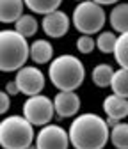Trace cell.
I'll return each instance as SVG.
<instances>
[{"instance_id": "4fadbf2b", "label": "cell", "mask_w": 128, "mask_h": 149, "mask_svg": "<svg viewBox=\"0 0 128 149\" xmlns=\"http://www.w3.org/2000/svg\"><path fill=\"white\" fill-rule=\"evenodd\" d=\"M108 23L114 32H128V2H121L112 7L111 14H108Z\"/></svg>"}, {"instance_id": "cb8c5ba5", "label": "cell", "mask_w": 128, "mask_h": 149, "mask_svg": "<svg viewBox=\"0 0 128 149\" xmlns=\"http://www.w3.org/2000/svg\"><path fill=\"white\" fill-rule=\"evenodd\" d=\"M6 92L9 96H16V94H20V87H18V84L13 80V82H7L6 84Z\"/></svg>"}, {"instance_id": "5bb4252c", "label": "cell", "mask_w": 128, "mask_h": 149, "mask_svg": "<svg viewBox=\"0 0 128 149\" xmlns=\"http://www.w3.org/2000/svg\"><path fill=\"white\" fill-rule=\"evenodd\" d=\"M53 57V46L46 39H36L30 45V59L36 64H46Z\"/></svg>"}, {"instance_id": "7c38bea8", "label": "cell", "mask_w": 128, "mask_h": 149, "mask_svg": "<svg viewBox=\"0 0 128 149\" xmlns=\"http://www.w3.org/2000/svg\"><path fill=\"white\" fill-rule=\"evenodd\" d=\"M25 0H0V22L16 23L23 16Z\"/></svg>"}, {"instance_id": "52a82bcc", "label": "cell", "mask_w": 128, "mask_h": 149, "mask_svg": "<svg viewBox=\"0 0 128 149\" xmlns=\"http://www.w3.org/2000/svg\"><path fill=\"white\" fill-rule=\"evenodd\" d=\"M69 144V133L59 124H46L36 135L38 149H68Z\"/></svg>"}, {"instance_id": "ffe728a7", "label": "cell", "mask_w": 128, "mask_h": 149, "mask_svg": "<svg viewBox=\"0 0 128 149\" xmlns=\"http://www.w3.org/2000/svg\"><path fill=\"white\" fill-rule=\"evenodd\" d=\"M114 59L119 64V68L128 69V32L119 34L118 45H116V50H114Z\"/></svg>"}, {"instance_id": "2e32d148", "label": "cell", "mask_w": 128, "mask_h": 149, "mask_svg": "<svg viewBox=\"0 0 128 149\" xmlns=\"http://www.w3.org/2000/svg\"><path fill=\"white\" fill-rule=\"evenodd\" d=\"M61 2L62 0H25V6L36 14L46 16V14H50L53 11H57Z\"/></svg>"}, {"instance_id": "9c48e42d", "label": "cell", "mask_w": 128, "mask_h": 149, "mask_svg": "<svg viewBox=\"0 0 128 149\" xmlns=\"http://www.w3.org/2000/svg\"><path fill=\"white\" fill-rule=\"evenodd\" d=\"M41 27L45 30V34L48 37H55V39H59V37L66 36L68 30H69V18L64 11H53L46 16H43V22H41Z\"/></svg>"}, {"instance_id": "d6986e66", "label": "cell", "mask_w": 128, "mask_h": 149, "mask_svg": "<svg viewBox=\"0 0 128 149\" xmlns=\"http://www.w3.org/2000/svg\"><path fill=\"white\" fill-rule=\"evenodd\" d=\"M111 142L116 149H128V124L119 123L111 130Z\"/></svg>"}, {"instance_id": "9a60e30c", "label": "cell", "mask_w": 128, "mask_h": 149, "mask_svg": "<svg viewBox=\"0 0 128 149\" xmlns=\"http://www.w3.org/2000/svg\"><path fill=\"white\" fill-rule=\"evenodd\" d=\"M114 69L111 64H98L93 69V82L98 87H111L112 78H114Z\"/></svg>"}, {"instance_id": "8992f818", "label": "cell", "mask_w": 128, "mask_h": 149, "mask_svg": "<svg viewBox=\"0 0 128 149\" xmlns=\"http://www.w3.org/2000/svg\"><path fill=\"white\" fill-rule=\"evenodd\" d=\"M53 114H55V105H53V100H50L48 96H43V94L29 96L23 103V116L34 126L50 124V121L53 119Z\"/></svg>"}, {"instance_id": "d4e9b609", "label": "cell", "mask_w": 128, "mask_h": 149, "mask_svg": "<svg viewBox=\"0 0 128 149\" xmlns=\"http://www.w3.org/2000/svg\"><path fill=\"white\" fill-rule=\"evenodd\" d=\"M93 2H96L100 6H116V4H119V0H93Z\"/></svg>"}, {"instance_id": "7a4b0ae2", "label": "cell", "mask_w": 128, "mask_h": 149, "mask_svg": "<svg viewBox=\"0 0 128 149\" xmlns=\"http://www.w3.org/2000/svg\"><path fill=\"white\" fill-rule=\"evenodd\" d=\"M48 77L59 91H77L84 84L85 68L78 57L64 53L50 62Z\"/></svg>"}, {"instance_id": "484cf974", "label": "cell", "mask_w": 128, "mask_h": 149, "mask_svg": "<svg viewBox=\"0 0 128 149\" xmlns=\"http://www.w3.org/2000/svg\"><path fill=\"white\" fill-rule=\"evenodd\" d=\"M27 149H38V146H36V144H32L30 147H27Z\"/></svg>"}, {"instance_id": "8fae6325", "label": "cell", "mask_w": 128, "mask_h": 149, "mask_svg": "<svg viewBox=\"0 0 128 149\" xmlns=\"http://www.w3.org/2000/svg\"><path fill=\"white\" fill-rule=\"evenodd\" d=\"M103 112L107 114V117L121 121L125 117H128V100L121 98L118 94H111L103 100Z\"/></svg>"}, {"instance_id": "6da1fadb", "label": "cell", "mask_w": 128, "mask_h": 149, "mask_svg": "<svg viewBox=\"0 0 128 149\" xmlns=\"http://www.w3.org/2000/svg\"><path fill=\"white\" fill-rule=\"evenodd\" d=\"M69 140L75 149H103L111 140V128L98 114H80L69 124Z\"/></svg>"}, {"instance_id": "603a6c76", "label": "cell", "mask_w": 128, "mask_h": 149, "mask_svg": "<svg viewBox=\"0 0 128 149\" xmlns=\"http://www.w3.org/2000/svg\"><path fill=\"white\" fill-rule=\"evenodd\" d=\"M11 107V100H9V94L6 91L0 92V114H6Z\"/></svg>"}, {"instance_id": "44dd1931", "label": "cell", "mask_w": 128, "mask_h": 149, "mask_svg": "<svg viewBox=\"0 0 128 149\" xmlns=\"http://www.w3.org/2000/svg\"><path fill=\"white\" fill-rule=\"evenodd\" d=\"M116 45H118V36H116L114 32H111V30L100 32L98 39H96V48H98L101 53H114Z\"/></svg>"}, {"instance_id": "277c9868", "label": "cell", "mask_w": 128, "mask_h": 149, "mask_svg": "<svg viewBox=\"0 0 128 149\" xmlns=\"http://www.w3.org/2000/svg\"><path fill=\"white\" fill-rule=\"evenodd\" d=\"M34 140V124L25 116H9L0 123V146L4 149H27Z\"/></svg>"}, {"instance_id": "3957f363", "label": "cell", "mask_w": 128, "mask_h": 149, "mask_svg": "<svg viewBox=\"0 0 128 149\" xmlns=\"http://www.w3.org/2000/svg\"><path fill=\"white\" fill-rule=\"evenodd\" d=\"M30 59V45L27 37L16 30L0 32V71L11 73L22 69Z\"/></svg>"}, {"instance_id": "5b68a950", "label": "cell", "mask_w": 128, "mask_h": 149, "mask_svg": "<svg viewBox=\"0 0 128 149\" xmlns=\"http://www.w3.org/2000/svg\"><path fill=\"white\" fill-rule=\"evenodd\" d=\"M71 22L78 32L85 36H93L103 29L107 22V14H105L103 6L93 2V0H84L73 9Z\"/></svg>"}, {"instance_id": "ac0fdd59", "label": "cell", "mask_w": 128, "mask_h": 149, "mask_svg": "<svg viewBox=\"0 0 128 149\" xmlns=\"http://www.w3.org/2000/svg\"><path fill=\"white\" fill-rule=\"evenodd\" d=\"M38 29H39L38 20H36L32 14H23L20 20L14 23V30H16V32H20V34L25 36V37H32V36H36Z\"/></svg>"}, {"instance_id": "ba28073f", "label": "cell", "mask_w": 128, "mask_h": 149, "mask_svg": "<svg viewBox=\"0 0 128 149\" xmlns=\"http://www.w3.org/2000/svg\"><path fill=\"white\" fill-rule=\"evenodd\" d=\"M14 82L20 87L22 94L36 96V94H41V91L45 89V74L36 66H23L22 69L16 71Z\"/></svg>"}, {"instance_id": "4316f807", "label": "cell", "mask_w": 128, "mask_h": 149, "mask_svg": "<svg viewBox=\"0 0 128 149\" xmlns=\"http://www.w3.org/2000/svg\"><path fill=\"white\" fill-rule=\"evenodd\" d=\"M77 2H78V4H80V2H84V0H77Z\"/></svg>"}, {"instance_id": "e0dca14e", "label": "cell", "mask_w": 128, "mask_h": 149, "mask_svg": "<svg viewBox=\"0 0 128 149\" xmlns=\"http://www.w3.org/2000/svg\"><path fill=\"white\" fill-rule=\"evenodd\" d=\"M111 89H112L114 94H118V96L128 100V69L119 68V69L114 73V78H112Z\"/></svg>"}, {"instance_id": "7402d4cb", "label": "cell", "mask_w": 128, "mask_h": 149, "mask_svg": "<svg viewBox=\"0 0 128 149\" xmlns=\"http://www.w3.org/2000/svg\"><path fill=\"white\" fill-rule=\"evenodd\" d=\"M96 48V39H93V36H85L82 34L77 39V50L80 53H91Z\"/></svg>"}, {"instance_id": "30bf717a", "label": "cell", "mask_w": 128, "mask_h": 149, "mask_svg": "<svg viewBox=\"0 0 128 149\" xmlns=\"http://www.w3.org/2000/svg\"><path fill=\"white\" fill-rule=\"evenodd\" d=\"M53 105H55V114L59 117H73L80 110V98L75 91H59L53 98Z\"/></svg>"}]
</instances>
